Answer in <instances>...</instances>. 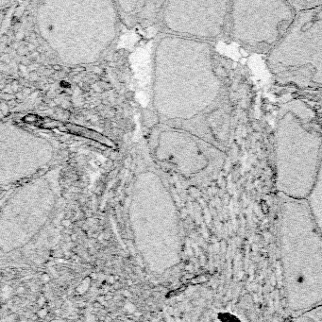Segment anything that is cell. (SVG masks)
Wrapping results in <instances>:
<instances>
[{
    "mask_svg": "<svg viewBox=\"0 0 322 322\" xmlns=\"http://www.w3.org/2000/svg\"><path fill=\"white\" fill-rule=\"evenodd\" d=\"M277 230L287 307L296 314L322 304V234L306 200L278 195Z\"/></svg>",
    "mask_w": 322,
    "mask_h": 322,
    "instance_id": "obj_1",
    "label": "cell"
},
{
    "mask_svg": "<svg viewBox=\"0 0 322 322\" xmlns=\"http://www.w3.org/2000/svg\"><path fill=\"white\" fill-rule=\"evenodd\" d=\"M275 186L278 195L307 200L322 159V136L296 113L279 118L274 134Z\"/></svg>",
    "mask_w": 322,
    "mask_h": 322,
    "instance_id": "obj_2",
    "label": "cell"
},
{
    "mask_svg": "<svg viewBox=\"0 0 322 322\" xmlns=\"http://www.w3.org/2000/svg\"><path fill=\"white\" fill-rule=\"evenodd\" d=\"M268 65L283 85L322 88V5L297 13L285 35L268 55Z\"/></svg>",
    "mask_w": 322,
    "mask_h": 322,
    "instance_id": "obj_3",
    "label": "cell"
},
{
    "mask_svg": "<svg viewBox=\"0 0 322 322\" xmlns=\"http://www.w3.org/2000/svg\"><path fill=\"white\" fill-rule=\"evenodd\" d=\"M296 15L288 1L231 2V36L249 52L268 55L285 35Z\"/></svg>",
    "mask_w": 322,
    "mask_h": 322,
    "instance_id": "obj_4",
    "label": "cell"
},
{
    "mask_svg": "<svg viewBox=\"0 0 322 322\" xmlns=\"http://www.w3.org/2000/svg\"><path fill=\"white\" fill-rule=\"evenodd\" d=\"M306 200L314 221L322 234V159L316 181Z\"/></svg>",
    "mask_w": 322,
    "mask_h": 322,
    "instance_id": "obj_5",
    "label": "cell"
},
{
    "mask_svg": "<svg viewBox=\"0 0 322 322\" xmlns=\"http://www.w3.org/2000/svg\"><path fill=\"white\" fill-rule=\"evenodd\" d=\"M291 7L298 12L310 11L322 5V1H308V0H295V1H288Z\"/></svg>",
    "mask_w": 322,
    "mask_h": 322,
    "instance_id": "obj_6",
    "label": "cell"
},
{
    "mask_svg": "<svg viewBox=\"0 0 322 322\" xmlns=\"http://www.w3.org/2000/svg\"><path fill=\"white\" fill-rule=\"evenodd\" d=\"M37 315H38V316H40V317H45L46 316V310L45 309H41V310L38 312Z\"/></svg>",
    "mask_w": 322,
    "mask_h": 322,
    "instance_id": "obj_7",
    "label": "cell"
},
{
    "mask_svg": "<svg viewBox=\"0 0 322 322\" xmlns=\"http://www.w3.org/2000/svg\"><path fill=\"white\" fill-rule=\"evenodd\" d=\"M43 279H44V281H48V280H49V277H48V275H44V276H43Z\"/></svg>",
    "mask_w": 322,
    "mask_h": 322,
    "instance_id": "obj_8",
    "label": "cell"
},
{
    "mask_svg": "<svg viewBox=\"0 0 322 322\" xmlns=\"http://www.w3.org/2000/svg\"><path fill=\"white\" fill-rule=\"evenodd\" d=\"M71 239L73 240V241H76V240H77V235H75V234L71 235Z\"/></svg>",
    "mask_w": 322,
    "mask_h": 322,
    "instance_id": "obj_9",
    "label": "cell"
},
{
    "mask_svg": "<svg viewBox=\"0 0 322 322\" xmlns=\"http://www.w3.org/2000/svg\"><path fill=\"white\" fill-rule=\"evenodd\" d=\"M63 225H64V226H68L69 225V221H63Z\"/></svg>",
    "mask_w": 322,
    "mask_h": 322,
    "instance_id": "obj_10",
    "label": "cell"
}]
</instances>
